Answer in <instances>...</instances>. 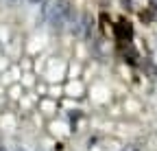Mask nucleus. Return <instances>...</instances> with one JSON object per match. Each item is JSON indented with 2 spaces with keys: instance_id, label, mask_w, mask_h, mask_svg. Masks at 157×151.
<instances>
[{
  "instance_id": "f257e3e1",
  "label": "nucleus",
  "mask_w": 157,
  "mask_h": 151,
  "mask_svg": "<svg viewBox=\"0 0 157 151\" xmlns=\"http://www.w3.org/2000/svg\"><path fill=\"white\" fill-rule=\"evenodd\" d=\"M116 37L118 40H124V42H131L133 40V26L127 20H118L116 22Z\"/></svg>"
},
{
  "instance_id": "f03ea898",
  "label": "nucleus",
  "mask_w": 157,
  "mask_h": 151,
  "mask_svg": "<svg viewBox=\"0 0 157 151\" xmlns=\"http://www.w3.org/2000/svg\"><path fill=\"white\" fill-rule=\"evenodd\" d=\"M153 15H155V13H148V11H144V13H142V20H144V22H151V20H153Z\"/></svg>"
},
{
  "instance_id": "7ed1b4c3",
  "label": "nucleus",
  "mask_w": 157,
  "mask_h": 151,
  "mask_svg": "<svg viewBox=\"0 0 157 151\" xmlns=\"http://www.w3.org/2000/svg\"><path fill=\"white\" fill-rule=\"evenodd\" d=\"M122 7H124L127 11H131V9H133V5H131V0H122Z\"/></svg>"
},
{
  "instance_id": "20e7f679",
  "label": "nucleus",
  "mask_w": 157,
  "mask_h": 151,
  "mask_svg": "<svg viewBox=\"0 0 157 151\" xmlns=\"http://www.w3.org/2000/svg\"><path fill=\"white\" fill-rule=\"evenodd\" d=\"M29 2H42V0H29Z\"/></svg>"
},
{
  "instance_id": "39448f33",
  "label": "nucleus",
  "mask_w": 157,
  "mask_h": 151,
  "mask_svg": "<svg viewBox=\"0 0 157 151\" xmlns=\"http://www.w3.org/2000/svg\"><path fill=\"white\" fill-rule=\"evenodd\" d=\"M0 151H7V149H2V147H0Z\"/></svg>"
}]
</instances>
